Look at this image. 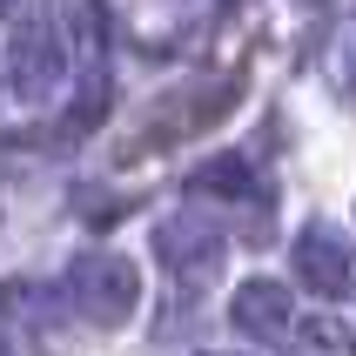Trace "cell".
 Masks as SVG:
<instances>
[{
    "label": "cell",
    "instance_id": "obj_1",
    "mask_svg": "<svg viewBox=\"0 0 356 356\" xmlns=\"http://www.w3.org/2000/svg\"><path fill=\"white\" fill-rule=\"evenodd\" d=\"M60 296L74 302L81 323H95V330H121V323L141 309V269H135V256H121V249H88V256L67 262Z\"/></svg>",
    "mask_w": 356,
    "mask_h": 356
},
{
    "label": "cell",
    "instance_id": "obj_2",
    "mask_svg": "<svg viewBox=\"0 0 356 356\" xmlns=\"http://www.w3.org/2000/svg\"><path fill=\"white\" fill-rule=\"evenodd\" d=\"M155 256L168 262V276L181 289H209L229 269V236L209 216H195V209H175L168 222H155Z\"/></svg>",
    "mask_w": 356,
    "mask_h": 356
},
{
    "label": "cell",
    "instance_id": "obj_3",
    "mask_svg": "<svg viewBox=\"0 0 356 356\" xmlns=\"http://www.w3.org/2000/svg\"><path fill=\"white\" fill-rule=\"evenodd\" d=\"M296 276L316 289L323 302H356V242L343 236L330 216H309L296 229Z\"/></svg>",
    "mask_w": 356,
    "mask_h": 356
},
{
    "label": "cell",
    "instance_id": "obj_4",
    "mask_svg": "<svg viewBox=\"0 0 356 356\" xmlns=\"http://www.w3.org/2000/svg\"><path fill=\"white\" fill-rule=\"evenodd\" d=\"M229 323H236L242 337H256V343H289L296 337V296L276 276H249L229 296Z\"/></svg>",
    "mask_w": 356,
    "mask_h": 356
},
{
    "label": "cell",
    "instance_id": "obj_5",
    "mask_svg": "<svg viewBox=\"0 0 356 356\" xmlns=\"http://www.w3.org/2000/svg\"><path fill=\"white\" fill-rule=\"evenodd\" d=\"M7 74H14V95H27V101H40L47 88H54V74H60V40L40 27V20H27L14 40H7Z\"/></svg>",
    "mask_w": 356,
    "mask_h": 356
},
{
    "label": "cell",
    "instance_id": "obj_6",
    "mask_svg": "<svg viewBox=\"0 0 356 356\" xmlns=\"http://www.w3.org/2000/svg\"><path fill=\"white\" fill-rule=\"evenodd\" d=\"M188 195H222V202H256V175L242 155H216L188 175Z\"/></svg>",
    "mask_w": 356,
    "mask_h": 356
},
{
    "label": "cell",
    "instance_id": "obj_7",
    "mask_svg": "<svg viewBox=\"0 0 356 356\" xmlns=\"http://www.w3.org/2000/svg\"><path fill=\"white\" fill-rule=\"evenodd\" d=\"M330 88H337V101L343 108H356V7H350V20H343L337 34H330Z\"/></svg>",
    "mask_w": 356,
    "mask_h": 356
},
{
    "label": "cell",
    "instance_id": "obj_8",
    "mask_svg": "<svg viewBox=\"0 0 356 356\" xmlns=\"http://www.w3.org/2000/svg\"><path fill=\"white\" fill-rule=\"evenodd\" d=\"M302 337L316 343L323 356H356V337H350V330H343L337 316H309V323H302Z\"/></svg>",
    "mask_w": 356,
    "mask_h": 356
},
{
    "label": "cell",
    "instance_id": "obj_9",
    "mask_svg": "<svg viewBox=\"0 0 356 356\" xmlns=\"http://www.w3.org/2000/svg\"><path fill=\"white\" fill-rule=\"evenodd\" d=\"M0 14H7V0H0Z\"/></svg>",
    "mask_w": 356,
    "mask_h": 356
}]
</instances>
